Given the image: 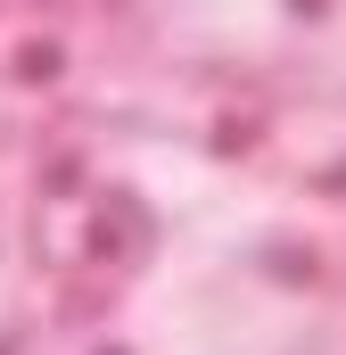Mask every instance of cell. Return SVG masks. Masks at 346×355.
Here are the masks:
<instances>
[{
	"label": "cell",
	"mask_w": 346,
	"mask_h": 355,
	"mask_svg": "<svg viewBox=\"0 0 346 355\" xmlns=\"http://www.w3.org/2000/svg\"><path fill=\"white\" fill-rule=\"evenodd\" d=\"M0 355H8V347H0Z\"/></svg>",
	"instance_id": "6da1fadb"
}]
</instances>
